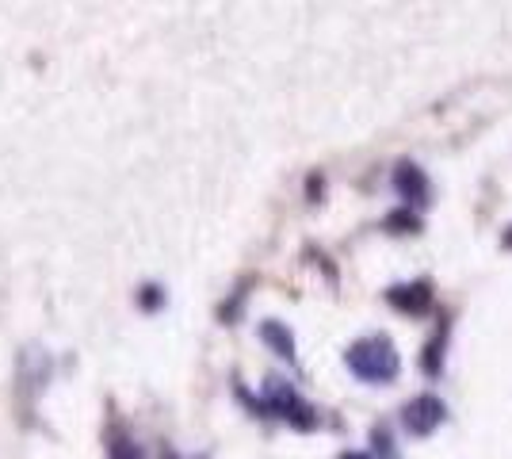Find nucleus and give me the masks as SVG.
I'll return each mask as SVG.
<instances>
[{"instance_id": "obj_12", "label": "nucleus", "mask_w": 512, "mask_h": 459, "mask_svg": "<svg viewBox=\"0 0 512 459\" xmlns=\"http://www.w3.org/2000/svg\"><path fill=\"white\" fill-rule=\"evenodd\" d=\"M341 459H371V456H363V452H348V456H341Z\"/></svg>"}, {"instance_id": "obj_9", "label": "nucleus", "mask_w": 512, "mask_h": 459, "mask_svg": "<svg viewBox=\"0 0 512 459\" xmlns=\"http://www.w3.org/2000/svg\"><path fill=\"white\" fill-rule=\"evenodd\" d=\"M111 459H142V452H138V444L127 437H119L115 444H111Z\"/></svg>"}, {"instance_id": "obj_6", "label": "nucleus", "mask_w": 512, "mask_h": 459, "mask_svg": "<svg viewBox=\"0 0 512 459\" xmlns=\"http://www.w3.org/2000/svg\"><path fill=\"white\" fill-rule=\"evenodd\" d=\"M260 341L264 345H272L276 356H283L287 364H295V337H291V329L276 322V318H268V322H260Z\"/></svg>"}, {"instance_id": "obj_2", "label": "nucleus", "mask_w": 512, "mask_h": 459, "mask_svg": "<svg viewBox=\"0 0 512 459\" xmlns=\"http://www.w3.org/2000/svg\"><path fill=\"white\" fill-rule=\"evenodd\" d=\"M249 406H253L256 414H276L283 417L291 429H299V433H310V429H318V410L310 406V402H302L295 387H287L283 379H268V391L264 398H249L245 391H237Z\"/></svg>"}, {"instance_id": "obj_8", "label": "nucleus", "mask_w": 512, "mask_h": 459, "mask_svg": "<svg viewBox=\"0 0 512 459\" xmlns=\"http://www.w3.org/2000/svg\"><path fill=\"white\" fill-rule=\"evenodd\" d=\"M386 230H390V234H417V230H421V219H417L409 207H402V211L386 215Z\"/></svg>"}, {"instance_id": "obj_4", "label": "nucleus", "mask_w": 512, "mask_h": 459, "mask_svg": "<svg viewBox=\"0 0 512 459\" xmlns=\"http://www.w3.org/2000/svg\"><path fill=\"white\" fill-rule=\"evenodd\" d=\"M386 303L394 306V310H402V314H425L428 306H432V284L428 280H413V284H394L386 291Z\"/></svg>"}, {"instance_id": "obj_7", "label": "nucleus", "mask_w": 512, "mask_h": 459, "mask_svg": "<svg viewBox=\"0 0 512 459\" xmlns=\"http://www.w3.org/2000/svg\"><path fill=\"white\" fill-rule=\"evenodd\" d=\"M444 345H448V326L436 333V341L425 349V360H421V368H425L428 379H436V375L444 372Z\"/></svg>"}, {"instance_id": "obj_13", "label": "nucleus", "mask_w": 512, "mask_h": 459, "mask_svg": "<svg viewBox=\"0 0 512 459\" xmlns=\"http://www.w3.org/2000/svg\"><path fill=\"white\" fill-rule=\"evenodd\" d=\"M505 249H512V230L505 234Z\"/></svg>"}, {"instance_id": "obj_5", "label": "nucleus", "mask_w": 512, "mask_h": 459, "mask_svg": "<svg viewBox=\"0 0 512 459\" xmlns=\"http://www.w3.org/2000/svg\"><path fill=\"white\" fill-rule=\"evenodd\" d=\"M394 188H398V196L406 199V207H428L432 203V184H428V176L417 169V165H409L402 161L398 165V173H394Z\"/></svg>"}, {"instance_id": "obj_14", "label": "nucleus", "mask_w": 512, "mask_h": 459, "mask_svg": "<svg viewBox=\"0 0 512 459\" xmlns=\"http://www.w3.org/2000/svg\"><path fill=\"white\" fill-rule=\"evenodd\" d=\"M161 459H176V456H172V452H165V456H161Z\"/></svg>"}, {"instance_id": "obj_3", "label": "nucleus", "mask_w": 512, "mask_h": 459, "mask_svg": "<svg viewBox=\"0 0 512 459\" xmlns=\"http://www.w3.org/2000/svg\"><path fill=\"white\" fill-rule=\"evenodd\" d=\"M444 417H448V406L436 394H417L402 410V429L409 437H428V433H436L444 425Z\"/></svg>"}, {"instance_id": "obj_1", "label": "nucleus", "mask_w": 512, "mask_h": 459, "mask_svg": "<svg viewBox=\"0 0 512 459\" xmlns=\"http://www.w3.org/2000/svg\"><path fill=\"white\" fill-rule=\"evenodd\" d=\"M344 364L363 383H394L398 372H402L398 349H394V341L386 333H371V337H360L356 345H348Z\"/></svg>"}, {"instance_id": "obj_10", "label": "nucleus", "mask_w": 512, "mask_h": 459, "mask_svg": "<svg viewBox=\"0 0 512 459\" xmlns=\"http://www.w3.org/2000/svg\"><path fill=\"white\" fill-rule=\"evenodd\" d=\"M161 303H165V291L161 287H142V306L146 310H157Z\"/></svg>"}, {"instance_id": "obj_11", "label": "nucleus", "mask_w": 512, "mask_h": 459, "mask_svg": "<svg viewBox=\"0 0 512 459\" xmlns=\"http://www.w3.org/2000/svg\"><path fill=\"white\" fill-rule=\"evenodd\" d=\"M371 440H375V448H379L383 456H394V448H390V437H386V429H375V433H371Z\"/></svg>"}]
</instances>
